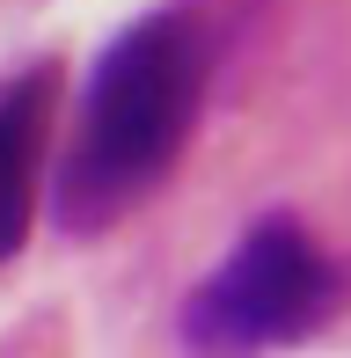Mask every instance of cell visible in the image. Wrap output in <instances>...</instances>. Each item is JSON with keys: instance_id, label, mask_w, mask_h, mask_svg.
<instances>
[{"instance_id": "obj_1", "label": "cell", "mask_w": 351, "mask_h": 358, "mask_svg": "<svg viewBox=\"0 0 351 358\" xmlns=\"http://www.w3.org/2000/svg\"><path fill=\"white\" fill-rule=\"evenodd\" d=\"M205 80H213V29L190 0L147 8L103 44L52 183V213L66 234H103L169 183L205 110Z\"/></svg>"}, {"instance_id": "obj_2", "label": "cell", "mask_w": 351, "mask_h": 358, "mask_svg": "<svg viewBox=\"0 0 351 358\" xmlns=\"http://www.w3.org/2000/svg\"><path fill=\"white\" fill-rule=\"evenodd\" d=\"M337 292L344 278L322 241L293 213H264L183 300V344L198 358H264L322 329L337 315Z\"/></svg>"}, {"instance_id": "obj_3", "label": "cell", "mask_w": 351, "mask_h": 358, "mask_svg": "<svg viewBox=\"0 0 351 358\" xmlns=\"http://www.w3.org/2000/svg\"><path fill=\"white\" fill-rule=\"evenodd\" d=\"M52 117H59V66L52 59H29V66L0 73V264L29 234V205H37Z\"/></svg>"}]
</instances>
